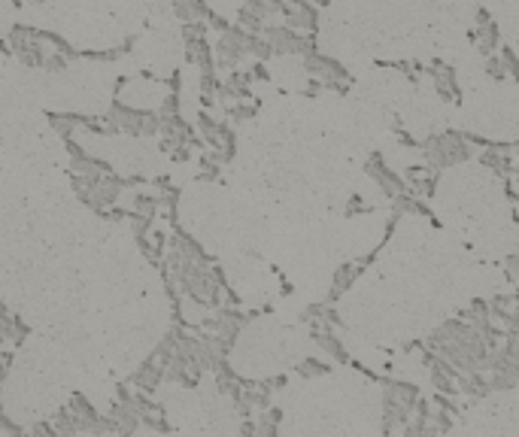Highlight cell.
<instances>
[{"label": "cell", "mask_w": 519, "mask_h": 437, "mask_svg": "<svg viewBox=\"0 0 519 437\" xmlns=\"http://www.w3.org/2000/svg\"><path fill=\"white\" fill-rule=\"evenodd\" d=\"M258 113V100H240V104L228 107V119L231 122H250Z\"/></svg>", "instance_id": "obj_15"}, {"label": "cell", "mask_w": 519, "mask_h": 437, "mask_svg": "<svg viewBox=\"0 0 519 437\" xmlns=\"http://www.w3.org/2000/svg\"><path fill=\"white\" fill-rule=\"evenodd\" d=\"M310 338H313V343L319 346V350L328 355V358H334L337 365H349V352H346V346H343V340L337 338V331L331 328V325H316V328H310Z\"/></svg>", "instance_id": "obj_5"}, {"label": "cell", "mask_w": 519, "mask_h": 437, "mask_svg": "<svg viewBox=\"0 0 519 437\" xmlns=\"http://www.w3.org/2000/svg\"><path fill=\"white\" fill-rule=\"evenodd\" d=\"M489 386H492V392H510V389H516L519 386V379L513 377V374H489Z\"/></svg>", "instance_id": "obj_17"}, {"label": "cell", "mask_w": 519, "mask_h": 437, "mask_svg": "<svg viewBox=\"0 0 519 437\" xmlns=\"http://www.w3.org/2000/svg\"><path fill=\"white\" fill-rule=\"evenodd\" d=\"M374 207L365 204L362 195H349V204H346V219H355V216H365V212H370Z\"/></svg>", "instance_id": "obj_18"}, {"label": "cell", "mask_w": 519, "mask_h": 437, "mask_svg": "<svg viewBox=\"0 0 519 437\" xmlns=\"http://www.w3.org/2000/svg\"><path fill=\"white\" fill-rule=\"evenodd\" d=\"M459 392L461 395H468V398H489L492 395V386H489V377L483 374V371H477V374H461L459 377Z\"/></svg>", "instance_id": "obj_13"}, {"label": "cell", "mask_w": 519, "mask_h": 437, "mask_svg": "<svg viewBox=\"0 0 519 437\" xmlns=\"http://www.w3.org/2000/svg\"><path fill=\"white\" fill-rule=\"evenodd\" d=\"M380 386H382V395L395 398L398 404H404L410 413H413V404H416V401H419V395H422L419 386L410 383V379H401V377H382Z\"/></svg>", "instance_id": "obj_7"}, {"label": "cell", "mask_w": 519, "mask_h": 437, "mask_svg": "<svg viewBox=\"0 0 519 437\" xmlns=\"http://www.w3.org/2000/svg\"><path fill=\"white\" fill-rule=\"evenodd\" d=\"M173 16L183 25H195V21H207L213 9L207 6V0H171Z\"/></svg>", "instance_id": "obj_9"}, {"label": "cell", "mask_w": 519, "mask_h": 437, "mask_svg": "<svg viewBox=\"0 0 519 437\" xmlns=\"http://www.w3.org/2000/svg\"><path fill=\"white\" fill-rule=\"evenodd\" d=\"M28 4H46V0H28Z\"/></svg>", "instance_id": "obj_29"}, {"label": "cell", "mask_w": 519, "mask_h": 437, "mask_svg": "<svg viewBox=\"0 0 519 437\" xmlns=\"http://www.w3.org/2000/svg\"><path fill=\"white\" fill-rule=\"evenodd\" d=\"M513 222H516V225H519V210H513Z\"/></svg>", "instance_id": "obj_28"}, {"label": "cell", "mask_w": 519, "mask_h": 437, "mask_svg": "<svg viewBox=\"0 0 519 437\" xmlns=\"http://www.w3.org/2000/svg\"><path fill=\"white\" fill-rule=\"evenodd\" d=\"M250 33H246L240 25H231L225 33H219L216 46H213V58H216V70H240V64L250 58Z\"/></svg>", "instance_id": "obj_2"}, {"label": "cell", "mask_w": 519, "mask_h": 437, "mask_svg": "<svg viewBox=\"0 0 519 437\" xmlns=\"http://www.w3.org/2000/svg\"><path fill=\"white\" fill-rule=\"evenodd\" d=\"M286 383H289V377H283V374H279V377H270V379H267V386H270V389H286Z\"/></svg>", "instance_id": "obj_26"}, {"label": "cell", "mask_w": 519, "mask_h": 437, "mask_svg": "<svg viewBox=\"0 0 519 437\" xmlns=\"http://www.w3.org/2000/svg\"><path fill=\"white\" fill-rule=\"evenodd\" d=\"M365 173L374 179V183L382 188V195L386 198H398V195H404V192H410V185H407V179H404L398 171H389V164L382 161V155L380 152H374V155H368V164H365Z\"/></svg>", "instance_id": "obj_4"}, {"label": "cell", "mask_w": 519, "mask_h": 437, "mask_svg": "<svg viewBox=\"0 0 519 437\" xmlns=\"http://www.w3.org/2000/svg\"><path fill=\"white\" fill-rule=\"evenodd\" d=\"M67 64H70V58H64L61 52H49L43 70H46V73H61V70H67Z\"/></svg>", "instance_id": "obj_19"}, {"label": "cell", "mask_w": 519, "mask_h": 437, "mask_svg": "<svg viewBox=\"0 0 519 437\" xmlns=\"http://www.w3.org/2000/svg\"><path fill=\"white\" fill-rule=\"evenodd\" d=\"M410 419H413V413L407 407L398 404V401L389 398V395H382V422H380L382 437H392L398 428H404Z\"/></svg>", "instance_id": "obj_8"}, {"label": "cell", "mask_w": 519, "mask_h": 437, "mask_svg": "<svg viewBox=\"0 0 519 437\" xmlns=\"http://www.w3.org/2000/svg\"><path fill=\"white\" fill-rule=\"evenodd\" d=\"M331 371H334V365H328L325 358H316V355L304 358L301 365H295V374L301 379H316V377H325V374H331Z\"/></svg>", "instance_id": "obj_14"}, {"label": "cell", "mask_w": 519, "mask_h": 437, "mask_svg": "<svg viewBox=\"0 0 519 437\" xmlns=\"http://www.w3.org/2000/svg\"><path fill=\"white\" fill-rule=\"evenodd\" d=\"M279 288H283V295H291V283L286 276H279Z\"/></svg>", "instance_id": "obj_27"}, {"label": "cell", "mask_w": 519, "mask_h": 437, "mask_svg": "<svg viewBox=\"0 0 519 437\" xmlns=\"http://www.w3.org/2000/svg\"><path fill=\"white\" fill-rule=\"evenodd\" d=\"M504 264H507V274H510V276H519V252L507 255V259H504Z\"/></svg>", "instance_id": "obj_24"}, {"label": "cell", "mask_w": 519, "mask_h": 437, "mask_svg": "<svg viewBox=\"0 0 519 437\" xmlns=\"http://www.w3.org/2000/svg\"><path fill=\"white\" fill-rule=\"evenodd\" d=\"M419 149L425 155L428 167H434V171H446V167L465 164V161H471V155H473V149L468 146V140H465V134H461V131L428 134V137L419 143Z\"/></svg>", "instance_id": "obj_1"}, {"label": "cell", "mask_w": 519, "mask_h": 437, "mask_svg": "<svg viewBox=\"0 0 519 437\" xmlns=\"http://www.w3.org/2000/svg\"><path fill=\"white\" fill-rule=\"evenodd\" d=\"M304 70H307L313 80H319L325 88H331V92H349V73L341 61L328 58V55L322 52H310L307 58H304Z\"/></svg>", "instance_id": "obj_3"}, {"label": "cell", "mask_w": 519, "mask_h": 437, "mask_svg": "<svg viewBox=\"0 0 519 437\" xmlns=\"http://www.w3.org/2000/svg\"><path fill=\"white\" fill-rule=\"evenodd\" d=\"M471 43H477V49L486 55H495L501 49V33H498V25L495 21H489V25H483V28H471Z\"/></svg>", "instance_id": "obj_12"}, {"label": "cell", "mask_w": 519, "mask_h": 437, "mask_svg": "<svg viewBox=\"0 0 519 437\" xmlns=\"http://www.w3.org/2000/svg\"><path fill=\"white\" fill-rule=\"evenodd\" d=\"M161 379H164V367H161V362H158V358L152 355L149 362H146L140 371L131 377V383H134V389H137V392H146V395H149V392L158 389V383H161Z\"/></svg>", "instance_id": "obj_10"}, {"label": "cell", "mask_w": 519, "mask_h": 437, "mask_svg": "<svg viewBox=\"0 0 519 437\" xmlns=\"http://www.w3.org/2000/svg\"><path fill=\"white\" fill-rule=\"evenodd\" d=\"M486 73L492 76V80H498V82H501L504 76H507V70H504V61H501V55H498V52H495V55H489V58H486Z\"/></svg>", "instance_id": "obj_20"}, {"label": "cell", "mask_w": 519, "mask_h": 437, "mask_svg": "<svg viewBox=\"0 0 519 437\" xmlns=\"http://www.w3.org/2000/svg\"><path fill=\"white\" fill-rule=\"evenodd\" d=\"M498 55H501V61H504L507 76H510L513 82H519V58H516V52H513L510 46H501V49H498Z\"/></svg>", "instance_id": "obj_16"}, {"label": "cell", "mask_w": 519, "mask_h": 437, "mask_svg": "<svg viewBox=\"0 0 519 437\" xmlns=\"http://www.w3.org/2000/svg\"><path fill=\"white\" fill-rule=\"evenodd\" d=\"M349 367H353V371H358V374H362V377H368V379H370V383H377V386H380V379H382V374H377V371H370V367H368V365H362V362H358V358H349Z\"/></svg>", "instance_id": "obj_23"}, {"label": "cell", "mask_w": 519, "mask_h": 437, "mask_svg": "<svg viewBox=\"0 0 519 437\" xmlns=\"http://www.w3.org/2000/svg\"><path fill=\"white\" fill-rule=\"evenodd\" d=\"M365 274V264L362 259H353V261H343L341 267L334 271V279H331V291H337V295L343 298V291H349L355 286V279Z\"/></svg>", "instance_id": "obj_11"}, {"label": "cell", "mask_w": 519, "mask_h": 437, "mask_svg": "<svg viewBox=\"0 0 519 437\" xmlns=\"http://www.w3.org/2000/svg\"><path fill=\"white\" fill-rule=\"evenodd\" d=\"M428 76H432V82H434V92H437V97H444L446 104H459V82H456V70L449 64H444V61H434L432 64V70H428Z\"/></svg>", "instance_id": "obj_6"}, {"label": "cell", "mask_w": 519, "mask_h": 437, "mask_svg": "<svg viewBox=\"0 0 519 437\" xmlns=\"http://www.w3.org/2000/svg\"><path fill=\"white\" fill-rule=\"evenodd\" d=\"M413 416H416V419H425V422H432V419H434L432 401H428L425 395H419V401H416V404H413Z\"/></svg>", "instance_id": "obj_22"}, {"label": "cell", "mask_w": 519, "mask_h": 437, "mask_svg": "<svg viewBox=\"0 0 519 437\" xmlns=\"http://www.w3.org/2000/svg\"><path fill=\"white\" fill-rule=\"evenodd\" d=\"M489 21H492L489 9H483V6H480V9H477V25H473V28H483V25H489Z\"/></svg>", "instance_id": "obj_25"}, {"label": "cell", "mask_w": 519, "mask_h": 437, "mask_svg": "<svg viewBox=\"0 0 519 437\" xmlns=\"http://www.w3.org/2000/svg\"><path fill=\"white\" fill-rule=\"evenodd\" d=\"M432 422H434V428L441 434H449V431H453V425H456V416H453V413H446V410H437Z\"/></svg>", "instance_id": "obj_21"}]
</instances>
